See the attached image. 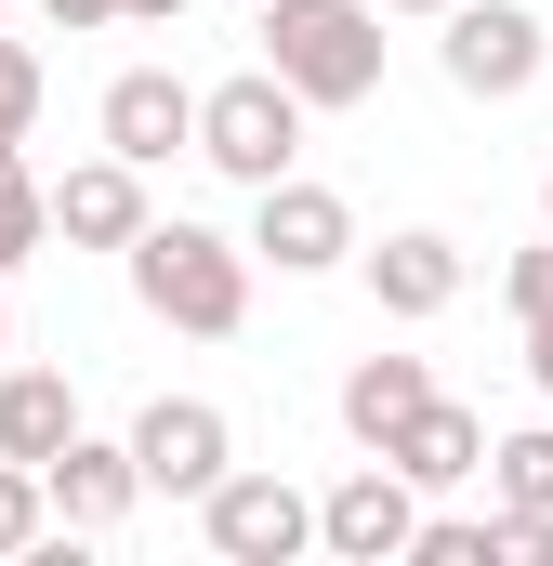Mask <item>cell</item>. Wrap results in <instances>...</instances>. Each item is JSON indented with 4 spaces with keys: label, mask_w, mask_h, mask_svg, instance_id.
I'll list each match as a JSON object with an SVG mask.
<instances>
[{
    "label": "cell",
    "mask_w": 553,
    "mask_h": 566,
    "mask_svg": "<svg viewBox=\"0 0 553 566\" xmlns=\"http://www.w3.org/2000/svg\"><path fill=\"white\" fill-rule=\"evenodd\" d=\"M171 13H185V0H133V27H171Z\"/></svg>",
    "instance_id": "obj_24"
},
{
    "label": "cell",
    "mask_w": 553,
    "mask_h": 566,
    "mask_svg": "<svg viewBox=\"0 0 553 566\" xmlns=\"http://www.w3.org/2000/svg\"><path fill=\"white\" fill-rule=\"evenodd\" d=\"M488 448H501V434L474 422V409H461V396H435V409H421V422L396 434V448H383V461H396V474H409V488H461V474H488Z\"/></svg>",
    "instance_id": "obj_15"
},
{
    "label": "cell",
    "mask_w": 553,
    "mask_h": 566,
    "mask_svg": "<svg viewBox=\"0 0 553 566\" xmlns=\"http://www.w3.org/2000/svg\"><path fill=\"white\" fill-rule=\"evenodd\" d=\"M303 93L276 80V66H238V80H211L198 93V158L225 171V185H276V171H303Z\"/></svg>",
    "instance_id": "obj_3"
},
{
    "label": "cell",
    "mask_w": 553,
    "mask_h": 566,
    "mask_svg": "<svg viewBox=\"0 0 553 566\" xmlns=\"http://www.w3.org/2000/svg\"><path fill=\"white\" fill-rule=\"evenodd\" d=\"M501 566H553V514H514L501 501Z\"/></svg>",
    "instance_id": "obj_22"
},
{
    "label": "cell",
    "mask_w": 553,
    "mask_h": 566,
    "mask_svg": "<svg viewBox=\"0 0 553 566\" xmlns=\"http://www.w3.org/2000/svg\"><path fill=\"white\" fill-rule=\"evenodd\" d=\"M251 251H264L276 277H330V264H356V211H343V185H316V171L251 185Z\"/></svg>",
    "instance_id": "obj_6"
},
{
    "label": "cell",
    "mask_w": 553,
    "mask_h": 566,
    "mask_svg": "<svg viewBox=\"0 0 553 566\" xmlns=\"http://www.w3.org/2000/svg\"><path fill=\"white\" fill-rule=\"evenodd\" d=\"M409 566H501V514H421Z\"/></svg>",
    "instance_id": "obj_20"
},
{
    "label": "cell",
    "mask_w": 553,
    "mask_h": 566,
    "mask_svg": "<svg viewBox=\"0 0 553 566\" xmlns=\"http://www.w3.org/2000/svg\"><path fill=\"white\" fill-rule=\"evenodd\" d=\"M40 238H53V185H40L27 158H0V277L40 264Z\"/></svg>",
    "instance_id": "obj_16"
},
{
    "label": "cell",
    "mask_w": 553,
    "mask_h": 566,
    "mask_svg": "<svg viewBox=\"0 0 553 566\" xmlns=\"http://www.w3.org/2000/svg\"><path fill=\"white\" fill-rule=\"evenodd\" d=\"M40 13H53L66 40H80V27H133V0H40Z\"/></svg>",
    "instance_id": "obj_23"
},
{
    "label": "cell",
    "mask_w": 553,
    "mask_h": 566,
    "mask_svg": "<svg viewBox=\"0 0 553 566\" xmlns=\"http://www.w3.org/2000/svg\"><path fill=\"white\" fill-rule=\"evenodd\" d=\"M356 277H369V303H383V316H448V303H461V277H474V251H461V238H448V224H396V238H383V251H356Z\"/></svg>",
    "instance_id": "obj_9"
},
{
    "label": "cell",
    "mask_w": 553,
    "mask_h": 566,
    "mask_svg": "<svg viewBox=\"0 0 553 566\" xmlns=\"http://www.w3.org/2000/svg\"><path fill=\"white\" fill-rule=\"evenodd\" d=\"M0 40H13V27H0Z\"/></svg>",
    "instance_id": "obj_28"
},
{
    "label": "cell",
    "mask_w": 553,
    "mask_h": 566,
    "mask_svg": "<svg viewBox=\"0 0 553 566\" xmlns=\"http://www.w3.org/2000/svg\"><path fill=\"white\" fill-rule=\"evenodd\" d=\"M145 224H158V211H145V171L119 158V145L80 158V171L53 185V238H66V251H133Z\"/></svg>",
    "instance_id": "obj_11"
},
{
    "label": "cell",
    "mask_w": 553,
    "mask_h": 566,
    "mask_svg": "<svg viewBox=\"0 0 553 566\" xmlns=\"http://www.w3.org/2000/svg\"><path fill=\"white\" fill-rule=\"evenodd\" d=\"M133 501H145V461H133V434H66V461H53V514H66V541L119 527Z\"/></svg>",
    "instance_id": "obj_12"
},
{
    "label": "cell",
    "mask_w": 553,
    "mask_h": 566,
    "mask_svg": "<svg viewBox=\"0 0 553 566\" xmlns=\"http://www.w3.org/2000/svg\"><path fill=\"white\" fill-rule=\"evenodd\" d=\"M421 409H435V369H421V356H356V369H343V434H356V448H396Z\"/></svg>",
    "instance_id": "obj_14"
},
{
    "label": "cell",
    "mask_w": 553,
    "mask_h": 566,
    "mask_svg": "<svg viewBox=\"0 0 553 566\" xmlns=\"http://www.w3.org/2000/svg\"><path fill=\"white\" fill-rule=\"evenodd\" d=\"M541 224H553V171H541Z\"/></svg>",
    "instance_id": "obj_27"
},
{
    "label": "cell",
    "mask_w": 553,
    "mask_h": 566,
    "mask_svg": "<svg viewBox=\"0 0 553 566\" xmlns=\"http://www.w3.org/2000/svg\"><path fill=\"white\" fill-rule=\"evenodd\" d=\"M514 329H528V382L553 396V224L541 251H514Z\"/></svg>",
    "instance_id": "obj_17"
},
{
    "label": "cell",
    "mask_w": 553,
    "mask_h": 566,
    "mask_svg": "<svg viewBox=\"0 0 553 566\" xmlns=\"http://www.w3.org/2000/svg\"><path fill=\"white\" fill-rule=\"evenodd\" d=\"M66 514H53V474L40 461H0V554H40Z\"/></svg>",
    "instance_id": "obj_19"
},
{
    "label": "cell",
    "mask_w": 553,
    "mask_h": 566,
    "mask_svg": "<svg viewBox=\"0 0 553 566\" xmlns=\"http://www.w3.org/2000/svg\"><path fill=\"white\" fill-rule=\"evenodd\" d=\"M435 27H448V40H435V53H448V80H461L474 106H514V93H541L553 27L528 13V0H448Z\"/></svg>",
    "instance_id": "obj_4"
},
{
    "label": "cell",
    "mask_w": 553,
    "mask_h": 566,
    "mask_svg": "<svg viewBox=\"0 0 553 566\" xmlns=\"http://www.w3.org/2000/svg\"><path fill=\"white\" fill-rule=\"evenodd\" d=\"M198 541L225 566H290V554H316V501H303L290 474H225V488L198 501Z\"/></svg>",
    "instance_id": "obj_7"
},
{
    "label": "cell",
    "mask_w": 553,
    "mask_h": 566,
    "mask_svg": "<svg viewBox=\"0 0 553 566\" xmlns=\"http://www.w3.org/2000/svg\"><path fill=\"white\" fill-rule=\"evenodd\" d=\"M264 66L303 106H369L383 93V0H264Z\"/></svg>",
    "instance_id": "obj_2"
},
{
    "label": "cell",
    "mask_w": 553,
    "mask_h": 566,
    "mask_svg": "<svg viewBox=\"0 0 553 566\" xmlns=\"http://www.w3.org/2000/svg\"><path fill=\"white\" fill-rule=\"evenodd\" d=\"M133 461H145V501H211V488L238 474V422H225L211 396H145Z\"/></svg>",
    "instance_id": "obj_5"
},
{
    "label": "cell",
    "mask_w": 553,
    "mask_h": 566,
    "mask_svg": "<svg viewBox=\"0 0 553 566\" xmlns=\"http://www.w3.org/2000/svg\"><path fill=\"white\" fill-rule=\"evenodd\" d=\"M119 264H133V303L158 329H185V343H238L251 329V264H264L251 238H211V224L171 211V224H145Z\"/></svg>",
    "instance_id": "obj_1"
},
{
    "label": "cell",
    "mask_w": 553,
    "mask_h": 566,
    "mask_svg": "<svg viewBox=\"0 0 553 566\" xmlns=\"http://www.w3.org/2000/svg\"><path fill=\"white\" fill-rule=\"evenodd\" d=\"M409 541H421V488L383 461V448H369V461H356V474L316 501V554H343V566H396Z\"/></svg>",
    "instance_id": "obj_8"
},
{
    "label": "cell",
    "mask_w": 553,
    "mask_h": 566,
    "mask_svg": "<svg viewBox=\"0 0 553 566\" xmlns=\"http://www.w3.org/2000/svg\"><path fill=\"white\" fill-rule=\"evenodd\" d=\"M66 434H80V382L66 369H0V461H66Z\"/></svg>",
    "instance_id": "obj_13"
},
{
    "label": "cell",
    "mask_w": 553,
    "mask_h": 566,
    "mask_svg": "<svg viewBox=\"0 0 553 566\" xmlns=\"http://www.w3.org/2000/svg\"><path fill=\"white\" fill-rule=\"evenodd\" d=\"M383 13H448V0H383Z\"/></svg>",
    "instance_id": "obj_26"
},
{
    "label": "cell",
    "mask_w": 553,
    "mask_h": 566,
    "mask_svg": "<svg viewBox=\"0 0 553 566\" xmlns=\"http://www.w3.org/2000/svg\"><path fill=\"white\" fill-rule=\"evenodd\" d=\"M0 369H13V303H0Z\"/></svg>",
    "instance_id": "obj_25"
},
{
    "label": "cell",
    "mask_w": 553,
    "mask_h": 566,
    "mask_svg": "<svg viewBox=\"0 0 553 566\" xmlns=\"http://www.w3.org/2000/svg\"><path fill=\"white\" fill-rule=\"evenodd\" d=\"M106 145H119L133 171L198 158V93H185L171 66H119V80H106Z\"/></svg>",
    "instance_id": "obj_10"
},
{
    "label": "cell",
    "mask_w": 553,
    "mask_h": 566,
    "mask_svg": "<svg viewBox=\"0 0 553 566\" xmlns=\"http://www.w3.org/2000/svg\"><path fill=\"white\" fill-rule=\"evenodd\" d=\"M488 488H501L514 514H553V422H528V434H501V448H488Z\"/></svg>",
    "instance_id": "obj_18"
},
{
    "label": "cell",
    "mask_w": 553,
    "mask_h": 566,
    "mask_svg": "<svg viewBox=\"0 0 553 566\" xmlns=\"http://www.w3.org/2000/svg\"><path fill=\"white\" fill-rule=\"evenodd\" d=\"M27 133H40V53H27V40H0V158H13Z\"/></svg>",
    "instance_id": "obj_21"
}]
</instances>
